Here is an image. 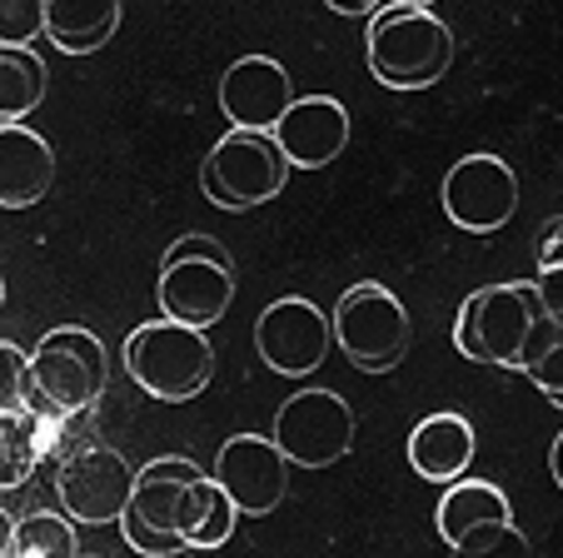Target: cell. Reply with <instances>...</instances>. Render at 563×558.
Masks as SVG:
<instances>
[{
    "instance_id": "obj_1",
    "label": "cell",
    "mask_w": 563,
    "mask_h": 558,
    "mask_svg": "<svg viewBox=\"0 0 563 558\" xmlns=\"http://www.w3.org/2000/svg\"><path fill=\"white\" fill-rule=\"evenodd\" d=\"M364 61H369L374 80L389 90H429L434 80H444L449 61H454V31L429 6L384 0L369 11Z\"/></svg>"
},
{
    "instance_id": "obj_2",
    "label": "cell",
    "mask_w": 563,
    "mask_h": 558,
    "mask_svg": "<svg viewBox=\"0 0 563 558\" xmlns=\"http://www.w3.org/2000/svg\"><path fill=\"white\" fill-rule=\"evenodd\" d=\"M549 335L553 325L543 319L539 295L523 280H499V285L474 289L454 319L459 354L494 369H523Z\"/></svg>"
},
{
    "instance_id": "obj_3",
    "label": "cell",
    "mask_w": 563,
    "mask_h": 558,
    "mask_svg": "<svg viewBox=\"0 0 563 558\" xmlns=\"http://www.w3.org/2000/svg\"><path fill=\"white\" fill-rule=\"evenodd\" d=\"M125 374L165 404H190L214 380V344L205 329L159 315L130 329L125 339Z\"/></svg>"
},
{
    "instance_id": "obj_4",
    "label": "cell",
    "mask_w": 563,
    "mask_h": 558,
    "mask_svg": "<svg viewBox=\"0 0 563 558\" xmlns=\"http://www.w3.org/2000/svg\"><path fill=\"white\" fill-rule=\"evenodd\" d=\"M110 384V354L86 325L45 329L41 344L31 349V390L25 409L51 419V414L100 409Z\"/></svg>"
},
{
    "instance_id": "obj_5",
    "label": "cell",
    "mask_w": 563,
    "mask_h": 558,
    "mask_svg": "<svg viewBox=\"0 0 563 558\" xmlns=\"http://www.w3.org/2000/svg\"><path fill=\"white\" fill-rule=\"evenodd\" d=\"M289 185V160L275 145L269 130H240L230 125V135L214 140V150L200 165V190L210 205L240 215L255 205L279 200Z\"/></svg>"
},
{
    "instance_id": "obj_6",
    "label": "cell",
    "mask_w": 563,
    "mask_h": 558,
    "mask_svg": "<svg viewBox=\"0 0 563 558\" xmlns=\"http://www.w3.org/2000/svg\"><path fill=\"white\" fill-rule=\"evenodd\" d=\"M330 325H334V344L344 349V359L360 374H389L409 349V309L379 280L344 289Z\"/></svg>"
},
{
    "instance_id": "obj_7",
    "label": "cell",
    "mask_w": 563,
    "mask_h": 558,
    "mask_svg": "<svg viewBox=\"0 0 563 558\" xmlns=\"http://www.w3.org/2000/svg\"><path fill=\"white\" fill-rule=\"evenodd\" d=\"M439 205H444L449 225L468 234H499L519 210V175L509 169V160L474 150V155L454 160L439 185Z\"/></svg>"
},
{
    "instance_id": "obj_8",
    "label": "cell",
    "mask_w": 563,
    "mask_h": 558,
    "mask_svg": "<svg viewBox=\"0 0 563 558\" xmlns=\"http://www.w3.org/2000/svg\"><path fill=\"white\" fill-rule=\"evenodd\" d=\"M275 444L295 469H330L354 449V409L334 390H299L279 404Z\"/></svg>"
},
{
    "instance_id": "obj_9",
    "label": "cell",
    "mask_w": 563,
    "mask_h": 558,
    "mask_svg": "<svg viewBox=\"0 0 563 558\" xmlns=\"http://www.w3.org/2000/svg\"><path fill=\"white\" fill-rule=\"evenodd\" d=\"M130 489H135V469L125 463V453L100 439L55 463L60 508L86 528L120 524V514H125V504H130Z\"/></svg>"
},
{
    "instance_id": "obj_10",
    "label": "cell",
    "mask_w": 563,
    "mask_h": 558,
    "mask_svg": "<svg viewBox=\"0 0 563 558\" xmlns=\"http://www.w3.org/2000/svg\"><path fill=\"white\" fill-rule=\"evenodd\" d=\"M434 528L454 554L484 558L499 544H523V528L514 524L509 494L489 479H454L444 484V499L434 508Z\"/></svg>"
},
{
    "instance_id": "obj_11",
    "label": "cell",
    "mask_w": 563,
    "mask_h": 558,
    "mask_svg": "<svg viewBox=\"0 0 563 558\" xmlns=\"http://www.w3.org/2000/svg\"><path fill=\"white\" fill-rule=\"evenodd\" d=\"M214 479L234 499L240 518H269L289 494V459L275 444V434H234L214 453Z\"/></svg>"
},
{
    "instance_id": "obj_12",
    "label": "cell",
    "mask_w": 563,
    "mask_h": 558,
    "mask_svg": "<svg viewBox=\"0 0 563 558\" xmlns=\"http://www.w3.org/2000/svg\"><path fill=\"white\" fill-rule=\"evenodd\" d=\"M255 349L275 374H314L324 364V354L334 349V325L324 319V309L309 299L289 295L275 299L265 315L255 319Z\"/></svg>"
},
{
    "instance_id": "obj_13",
    "label": "cell",
    "mask_w": 563,
    "mask_h": 558,
    "mask_svg": "<svg viewBox=\"0 0 563 558\" xmlns=\"http://www.w3.org/2000/svg\"><path fill=\"white\" fill-rule=\"evenodd\" d=\"M155 299H159V315L180 319V325H195V329L220 325L234 299V264L210 260V254H185V260L159 264Z\"/></svg>"
},
{
    "instance_id": "obj_14",
    "label": "cell",
    "mask_w": 563,
    "mask_h": 558,
    "mask_svg": "<svg viewBox=\"0 0 563 558\" xmlns=\"http://www.w3.org/2000/svg\"><path fill=\"white\" fill-rule=\"evenodd\" d=\"M289 169H324L350 150V110L334 96H295L269 125Z\"/></svg>"
},
{
    "instance_id": "obj_15",
    "label": "cell",
    "mask_w": 563,
    "mask_h": 558,
    "mask_svg": "<svg viewBox=\"0 0 563 558\" xmlns=\"http://www.w3.org/2000/svg\"><path fill=\"white\" fill-rule=\"evenodd\" d=\"M295 100V80L275 55H245L220 80V110L240 130H269Z\"/></svg>"
},
{
    "instance_id": "obj_16",
    "label": "cell",
    "mask_w": 563,
    "mask_h": 558,
    "mask_svg": "<svg viewBox=\"0 0 563 558\" xmlns=\"http://www.w3.org/2000/svg\"><path fill=\"white\" fill-rule=\"evenodd\" d=\"M55 179V150L25 120H0V210H31Z\"/></svg>"
},
{
    "instance_id": "obj_17",
    "label": "cell",
    "mask_w": 563,
    "mask_h": 558,
    "mask_svg": "<svg viewBox=\"0 0 563 558\" xmlns=\"http://www.w3.org/2000/svg\"><path fill=\"white\" fill-rule=\"evenodd\" d=\"M478 453L474 424L464 414H429V419L415 424L409 434V469L419 479H434V484H454V479L468 474V463Z\"/></svg>"
},
{
    "instance_id": "obj_18",
    "label": "cell",
    "mask_w": 563,
    "mask_h": 558,
    "mask_svg": "<svg viewBox=\"0 0 563 558\" xmlns=\"http://www.w3.org/2000/svg\"><path fill=\"white\" fill-rule=\"evenodd\" d=\"M205 469L195 459H180V453H165V459H150L145 469H135V489H130L125 514L140 518V524L159 528V534H180L175 528V514H180V494L190 479H200Z\"/></svg>"
},
{
    "instance_id": "obj_19",
    "label": "cell",
    "mask_w": 563,
    "mask_h": 558,
    "mask_svg": "<svg viewBox=\"0 0 563 558\" xmlns=\"http://www.w3.org/2000/svg\"><path fill=\"white\" fill-rule=\"evenodd\" d=\"M125 0H45V41L65 55H90L115 41Z\"/></svg>"
},
{
    "instance_id": "obj_20",
    "label": "cell",
    "mask_w": 563,
    "mask_h": 558,
    "mask_svg": "<svg viewBox=\"0 0 563 558\" xmlns=\"http://www.w3.org/2000/svg\"><path fill=\"white\" fill-rule=\"evenodd\" d=\"M234 524H240V508L234 499L220 489L214 474H200L185 484L180 494V514H175V528H180L185 548H220L230 544Z\"/></svg>"
},
{
    "instance_id": "obj_21",
    "label": "cell",
    "mask_w": 563,
    "mask_h": 558,
    "mask_svg": "<svg viewBox=\"0 0 563 558\" xmlns=\"http://www.w3.org/2000/svg\"><path fill=\"white\" fill-rule=\"evenodd\" d=\"M51 70L31 45H0V120H31L45 106Z\"/></svg>"
},
{
    "instance_id": "obj_22",
    "label": "cell",
    "mask_w": 563,
    "mask_h": 558,
    "mask_svg": "<svg viewBox=\"0 0 563 558\" xmlns=\"http://www.w3.org/2000/svg\"><path fill=\"white\" fill-rule=\"evenodd\" d=\"M45 463L41 449V414L31 409H5L0 414V494H15L35 479Z\"/></svg>"
},
{
    "instance_id": "obj_23",
    "label": "cell",
    "mask_w": 563,
    "mask_h": 558,
    "mask_svg": "<svg viewBox=\"0 0 563 558\" xmlns=\"http://www.w3.org/2000/svg\"><path fill=\"white\" fill-rule=\"evenodd\" d=\"M80 554V538H75V518L65 514H21L11 528V558H75Z\"/></svg>"
},
{
    "instance_id": "obj_24",
    "label": "cell",
    "mask_w": 563,
    "mask_h": 558,
    "mask_svg": "<svg viewBox=\"0 0 563 558\" xmlns=\"http://www.w3.org/2000/svg\"><path fill=\"white\" fill-rule=\"evenodd\" d=\"M523 374H529V384L553 404V409H563V329H553V335L533 349Z\"/></svg>"
},
{
    "instance_id": "obj_25",
    "label": "cell",
    "mask_w": 563,
    "mask_h": 558,
    "mask_svg": "<svg viewBox=\"0 0 563 558\" xmlns=\"http://www.w3.org/2000/svg\"><path fill=\"white\" fill-rule=\"evenodd\" d=\"M45 35V0H0V45H35Z\"/></svg>"
},
{
    "instance_id": "obj_26",
    "label": "cell",
    "mask_w": 563,
    "mask_h": 558,
    "mask_svg": "<svg viewBox=\"0 0 563 558\" xmlns=\"http://www.w3.org/2000/svg\"><path fill=\"white\" fill-rule=\"evenodd\" d=\"M25 390H31V354L0 339V414L25 409Z\"/></svg>"
},
{
    "instance_id": "obj_27",
    "label": "cell",
    "mask_w": 563,
    "mask_h": 558,
    "mask_svg": "<svg viewBox=\"0 0 563 558\" xmlns=\"http://www.w3.org/2000/svg\"><path fill=\"white\" fill-rule=\"evenodd\" d=\"M120 534H125V544L135 548V554H150V558L185 554V538L180 534H159V528L140 524V518H130V514H120Z\"/></svg>"
},
{
    "instance_id": "obj_28",
    "label": "cell",
    "mask_w": 563,
    "mask_h": 558,
    "mask_svg": "<svg viewBox=\"0 0 563 558\" xmlns=\"http://www.w3.org/2000/svg\"><path fill=\"white\" fill-rule=\"evenodd\" d=\"M529 285H533V295H539L543 319H549L553 329H563V264H543Z\"/></svg>"
},
{
    "instance_id": "obj_29",
    "label": "cell",
    "mask_w": 563,
    "mask_h": 558,
    "mask_svg": "<svg viewBox=\"0 0 563 558\" xmlns=\"http://www.w3.org/2000/svg\"><path fill=\"white\" fill-rule=\"evenodd\" d=\"M533 240H539V244H533V254H539V270H543V264H563V215L543 220Z\"/></svg>"
},
{
    "instance_id": "obj_30",
    "label": "cell",
    "mask_w": 563,
    "mask_h": 558,
    "mask_svg": "<svg viewBox=\"0 0 563 558\" xmlns=\"http://www.w3.org/2000/svg\"><path fill=\"white\" fill-rule=\"evenodd\" d=\"M330 11H340V15H369L374 6H384V0H324Z\"/></svg>"
},
{
    "instance_id": "obj_31",
    "label": "cell",
    "mask_w": 563,
    "mask_h": 558,
    "mask_svg": "<svg viewBox=\"0 0 563 558\" xmlns=\"http://www.w3.org/2000/svg\"><path fill=\"white\" fill-rule=\"evenodd\" d=\"M549 474H553V484L563 489V429L553 434V449H549Z\"/></svg>"
},
{
    "instance_id": "obj_32",
    "label": "cell",
    "mask_w": 563,
    "mask_h": 558,
    "mask_svg": "<svg viewBox=\"0 0 563 558\" xmlns=\"http://www.w3.org/2000/svg\"><path fill=\"white\" fill-rule=\"evenodd\" d=\"M11 528H15V518L5 514V508H0V558L11 554Z\"/></svg>"
},
{
    "instance_id": "obj_33",
    "label": "cell",
    "mask_w": 563,
    "mask_h": 558,
    "mask_svg": "<svg viewBox=\"0 0 563 558\" xmlns=\"http://www.w3.org/2000/svg\"><path fill=\"white\" fill-rule=\"evenodd\" d=\"M409 6H434V0H409Z\"/></svg>"
},
{
    "instance_id": "obj_34",
    "label": "cell",
    "mask_w": 563,
    "mask_h": 558,
    "mask_svg": "<svg viewBox=\"0 0 563 558\" xmlns=\"http://www.w3.org/2000/svg\"><path fill=\"white\" fill-rule=\"evenodd\" d=\"M0 305H5V280H0Z\"/></svg>"
}]
</instances>
